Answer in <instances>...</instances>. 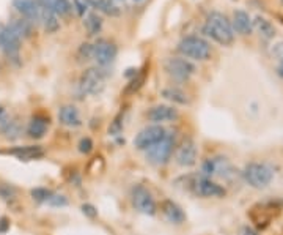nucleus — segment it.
Returning a JSON list of instances; mask_svg holds the SVG:
<instances>
[{
    "mask_svg": "<svg viewBox=\"0 0 283 235\" xmlns=\"http://www.w3.org/2000/svg\"><path fill=\"white\" fill-rule=\"evenodd\" d=\"M203 33L222 46H228L235 40V30L231 27V22L225 14L219 11H212L203 25Z\"/></svg>",
    "mask_w": 283,
    "mask_h": 235,
    "instance_id": "nucleus-1",
    "label": "nucleus"
},
{
    "mask_svg": "<svg viewBox=\"0 0 283 235\" xmlns=\"http://www.w3.org/2000/svg\"><path fill=\"white\" fill-rule=\"evenodd\" d=\"M242 177H244V180L252 188L263 190L272 182V179H274V171H272L268 164L250 163L246 166L244 172H242Z\"/></svg>",
    "mask_w": 283,
    "mask_h": 235,
    "instance_id": "nucleus-2",
    "label": "nucleus"
},
{
    "mask_svg": "<svg viewBox=\"0 0 283 235\" xmlns=\"http://www.w3.org/2000/svg\"><path fill=\"white\" fill-rule=\"evenodd\" d=\"M107 73L103 70V66H93L88 68L80 76V92L84 95H98L104 90L106 87Z\"/></svg>",
    "mask_w": 283,
    "mask_h": 235,
    "instance_id": "nucleus-3",
    "label": "nucleus"
},
{
    "mask_svg": "<svg viewBox=\"0 0 283 235\" xmlns=\"http://www.w3.org/2000/svg\"><path fill=\"white\" fill-rule=\"evenodd\" d=\"M178 51L194 60H208L211 55V46L206 40L200 36H186L179 41Z\"/></svg>",
    "mask_w": 283,
    "mask_h": 235,
    "instance_id": "nucleus-4",
    "label": "nucleus"
},
{
    "mask_svg": "<svg viewBox=\"0 0 283 235\" xmlns=\"http://www.w3.org/2000/svg\"><path fill=\"white\" fill-rule=\"evenodd\" d=\"M173 149H175V138L171 134H165L157 144H154L146 150V158L149 160V163H153L156 166H162L168 163L171 153H173Z\"/></svg>",
    "mask_w": 283,
    "mask_h": 235,
    "instance_id": "nucleus-5",
    "label": "nucleus"
},
{
    "mask_svg": "<svg viewBox=\"0 0 283 235\" xmlns=\"http://www.w3.org/2000/svg\"><path fill=\"white\" fill-rule=\"evenodd\" d=\"M190 188L198 198H224L227 194L224 187H220V185H217L216 182H212L211 179H206V177L195 179L190 183Z\"/></svg>",
    "mask_w": 283,
    "mask_h": 235,
    "instance_id": "nucleus-6",
    "label": "nucleus"
},
{
    "mask_svg": "<svg viewBox=\"0 0 283 235\" xmlns=\"http://www.w3.org/2000/svg\"><path fill=\"white\" fill-rule=\"evenodd\" d=\"M164 66H165V71L178 81H187L189 77L195 73V66L189 60H184V58H179V57L167 58Z\"/></svg>",
    "mask_w": 283,
    "mask_h": 235,
    "instance_id": "nucleus-7",
    "label": "nucleus"
},
{
    "mask_svg": "<svg viewBox=\"0 0 283 235\" xmlns=\"http://www.w3.org/2000/svg\"><path fill=\"white\" fill-rule=\"evenodd\" d=\"M167 134V131L162 128L160 125H153L148 126V128L142 130L134 139V145L139 150H148L149 147H153L154 144H157L160 139Z\"/></svg>",
    "mask_w": 283,
    "mask_h": 235,
    "instance_id": "nucleus-8",
    "label": "nucleus"
},
{
    "mask_svg": "<svg viewBox=\"0 0 283 235\" xmlns=\"http://www.w3.org/2000/svg\"><path fill=\"white\" fill-rule=\"evenodd\" d=\"M133 204L134 207L143 215H149V217H153L156 213V202L153 199V196L151 193L145 188V187H134L133 190Z\"/></svg>",
    "mask_w": 283,
    "mask_h": 235,
    "instance_id": "nucleus-9",
    "label": "nucleus"
},
{
    "mask_svg": "<svg viewBox=\"0 0 283 235\" xmlns=\"http://www.w3.org/2000/svg\"><path fill=\"white\" fill-rule=\"evenodd\" d=\"M0 49L8 55V58H17L21 49V38H19L8 25L0 27Z\"/></svg>",
    "mask_w": 283,
    "mask_h": 235,
    "instance_id": "nucleus-10",
    "label": "nucleus"
},
{
    "mask_svg": "<svg viewBox=\"0 0 283 235\" xmlns=\"http://www.w3.org/2000/svg\"><path fill=\"white\" fill-rule=\"evenodd\" d=\"M118 49L114 43L107 40H99L98 43L93 44V58L99 66H109L115 60Z\"/></svg>",
    "mask_w": 283,
    "mask_h": 235,
    "instance_id": "nucleus-11",
    "label": "nucleus"
},
{
    "mask_svg": "<svg viewBox=\"0 0 283 235\" xmlns=\"http://www.w3.org/2000/svg\"><path fill=\"white\" fill-rule=\"evenodd\" d=\"M176 163L183 168H190L197 163V145L192 139H184L178 147Z\"/></svg>",
    "mask_w": 283,
    "mask_h": 235,
    "instance_id": "nucleus-12",
    "label": "nucleus"
},
{
    "mask_svg": "<svg viewBox=\"0 0 283 235\" xmlns=\"http://www.w3.org/2000/svg\"><path fill=\"white\" fill-rule=\"evenodd\" d=\"M178 111L175 107L171 106H165V104H160V106H154L153 109H149L148 112V119L153 122V123H167V122H173L178 119Z\"/></svg>",
    "mask_w": 283,
    "mask_h": 235,
    "instance_id": "nucleus-13",
    "label": "nucleus"
},
{
    "mask_svg": "<svg viewBox=\"0 0 283 235\" xmlns=\"http://www.w3.org/2000/svg\"><path fill=\"white\" fill-rule=\"evenodd\" d=\"M58 120H60V123H62V125L68 126V128H77V126L82 125L79 109L76 106H71V104H66L63 107H60Z\"/></svg>",
    "mask_w": 283,
    "mask_h": 235,
    "instance_id": "nucleus-14",
    "label": "nucleus"
},
{
    "mask_svg": "<svg viewBox=\"0 0 283 235\" xmlns=\"http://www.w3.org/2000/svg\"><path fill=\"white\" fill-rule=\"evenodd\" d=\"M49 130V119L44 115H35L27 126V134L32 139H43Z\"/></svg>",
    "mask_w": 283,
    "mask_h": 235,
    "instance_id": "nucleus-15",
    "label": "nucleus"
},
{
    "mask_svg": "<svg viewBox=\"0 0 283 235\" xmlns=\"http://www.w3.org/2000/svg\"><path fill=\"white\" fill-rule=\"evenodd\" d=\"M160 210H162L164 217L173 224H181L186 221V213L183 212V209L179 207V205L173 201H164L162 204H160Z\"/></svg>",
    "mask_w": 283,
    "mask_h": 235,
    "instance_id": "nucleus-16",
    "label": "nucleus"
},
{
    "mask_svg": "<svg viewBox=\"0 0 283 235\" xmlns=\"http://www.w3.org/2000/svg\"><path fill=\"white\" fill-rule=\"evenodd\" d=\"M14 8L21 13L27 21H39V8L36 0H14Z\"/></svg>",
    "mask_w": 283,
    "mask_h": 235,
    "instance_id": "nucleus-17",
    "label": "nucleus"
},
{
    "mask_svg": "<svg viewBox=\"0 0 283 235\" xmlns=\"http://www.w3.org/2000/svg\"><path fill=\"white\" fill-rule=\"evenodd\" d=\"M11 155H14L17 160H24V161H30V160H39L44 156V149L39 145H24V147H14L9 152Z\"/></svg>",
    "mask_w": 283,
    "mask_h": 235,
    "instance_id": "nucleus-18",
    "label": "nucleus"
},
{
    "mask_svg": "<svg viewBox=\"0 0 283 235\" xmlns=\"http://www.w3.org/2000/svg\"><path fill=\"white\" fill-rule=\"evenodd\" d=\"M231 27L241 35H249L252 32V19L244 9H236L233 13V24H231Z\"/></svg>",
    "mask_w": 283,
    "mask_h": 235,
    "instance_id": "nucleus-19",
    "label": "nucleus"
},
{
    "mask_svg": "<svg viewBox=\"0 0 283 235\" xmlns=\"http://www.w3.org/2000/svg\"><path fill=\"white\" fill-rule=\"evenodd\" d=\"M39 8V21L43 22V27L47 33H54L58 30L60 22H58V17L57 14L52 11V9H47L43 6H38Z\"/></svg>",
    "mask_w": 283,
    "mask_h": 235,
    "instance_id": "nucleus-20",
    "label": "nucleus"
},
{
    "mask_svg": "<svg viewBox=\"0 0 283 235\" xmlns=\"http://www.w3.org/2000/svg\"><path fill=\"white\" fill-rule=\"evenodd\" d=\"M8 27L11 28L21 40L32 36V22L27 21V19H13V22Z\"/></svg>",
    "mask_w": 283,
    "mask_h": 235,
    "instance_id": "nucleus-21",
    "label": "nucleus"
},
{
    "mask_svg": "<svg viewBox=\"0 0 283 235\" xmlns=\"http://www.w3.org/2000/svg\"><path fill=\"white\" fill-rule=\"evenodd\" d=\"M252 25H254L258 30V33L263 38H266V40H271V38H274V35H276L274 25H272L266 17H261V16L255 17V21H252Z\"/></svg>",
    "mask_w": 283,
    "mask_h": 235,
    "instance_id": "nucleus-22",
    "label": "nucleus"
},
{
    "mask_svg": "<svg viewBox=\"0 0 283 235\" xmlns=\"http://www.w3.org/2000/svg\"><path fill=\"white\" fill-rule=\"evenodd\" d=\"M93 5L101 13H104L107 16H118L121 13L120 8L115 5V2H112V0H93Z\"/></svg>",
    "mask_w": 283,
    "mask_h": 235,
    "instance_id": "nucleus-23",
    "label": "nucleus"
},
{
    "mask_svg": "<svg viewBox=\"0 0 283 235\" xmlns=\"http://www.w3.org/2000/svg\"><path fill=\"white\" fill-rule=\"evenodd\" d=\"M85 28L88 35H98L103 30V19H101L96 13H90L85 17Z\"/></svg>",
    "mask_w": 283,
    "mask_h": 235,
    "instance_id": "nucleus-24",
    "label": "nucleus"
},
{
    "mask_svg": "<svg viewBox=\"0 0 283 235\" xmlns=\"http://www.w3.org/2000/svg\"><path fill=\"white\" fill-rule=\"evenodd\" d=\"M21 123H19L16 119H11L9 120V123L5 126V128L0 131L3 134V138L5 139H8V141H14V139H17L19 136H21Z\"/></svg>",
    "mask_w": 283,
    "mask_h": 235,
    "instance_id": "nucleus-25",
    "label": "nucleus"
},
{
    "mask_svg": "<svg viewBox=\"0 0 283 235\" xmlns=\"http://www.w3.org/2000/svg\"><path fill=\"white\" fill-rule=\"evenodd\" d=\"M162 96L167 98V100H170V101H173V103H179V104H186L187 103L186 93L178 90V89H164Z\"/></svg>",
    "mask_w": 283,
    "mask_h": 235,
    "instance_id": "nucleus-26",
    "label": "nucleus"
},
{
    "mask_svg": "<svg viewBox=\"0 0 283 235\" xmlns=\"http://www.w3.org/2000/svg\"><path fill=\"white\" fill-rule=\"evenodd\" d=\"M52 11L57 16H69L73 11V5H71L69 0H54Z\"/></svg>",
    "mask_w": 283,
    "mask_h": 235,
    "instance_id": "nucleus-27",
    "label": "nucleus"
},
{
    "mask_svg": "<svg viewBox=\"0 0 283 235\" xmlns=\"http://www.w3.org/2000/svg\"><path fill=\"white\" fill-rule=\"evenodd\" d=\"M143 82H145V73H140V74L136 73V76H134L133 79L129 81V84L126 85L125 95H134L136 92L140 90V87L143 85Z\"/></svg>",
    "mask_w": 283,
    "mask_h": 235,
    "instance_id": "nucleus-28",
    "label": "nucleus"
},
{
    "mask_svg": "<svg viewBox=\"0 0 283 235\" xmlns=\"http://www.w3.org/2000/svg\"><path fill=\"white\" fill-rule=\"evenodd\" d=\"M77 58H79V62H88V60H92V58H93V44L84 43L82 46H80L79 51H77Z\"/></svg>",
    "mask_w": 283,
    "mask_h": 235,
    "instance_id": "nucleus-29",
    "label": "nucleus"
},
{
    "mask_svg": "<svg viewBox=\"0 0 283 235\" xmlns=\"http://www.w3.org/2000/svg\"><path fill=\"white\" fill-rule=\"evenodd\" d=\"M30 194H32V198L36 202H47L50 196H52V191H49L47 188H35Z\"/></svg>",
    "mask_w": 283,
    "mask_h": 235,
    "instance_id": "nucleus-30",
    "label": "nucleus"
},
{
    "mask_svg": "<svg viewBox=\"0 0 283 235\" xmlns=\"http://www.w3.org/2000/svg\"><path fill=\"white\" fill-rule=\"evenodd\" d=\"M0 198H2L3 201H13L16 198V190L13 187H9V185H5L2 183L0 185Z\"/></svg>",
    "mask_w": 283,
    "mask_h": 235,
    "instance_id": "nucleus-31",
    "label": "nucleus"
},
{
    "mask_svg": "<svg viewBox=\"0 0 283 235\" xmlns=\"http://www.w3.org/2000/svg\"><path fill=\"white\" fill-rule=\"evenodd\" d=\"M47 204L52 205V207H65V205H68V201H66L65 196H60V194H54L52 193V196L49 198Z\"/></svg>",
    "mask_w": 283,
    "mask_h": 235,
    "instance_id": "nucleus-32",
    "label": "nucleus"
},
{
    "mask_svg": "<svg viewBox=\"0 0 283 235\" xmlns=\"http://www.w3.org/2000/svg\"><path fill=\"white\" fill-rule=\"evenodd\" d=\"M93 150V141L90 138H82L79 142V152L84 153V155H88L90 152Z\"/></svg>",
    "mask_w": 283,
    "mask_h": 235,
    "instance_id": "nucleus-33",
    "label": "nucleus"
},
{
    "mask_svg": "<svg viewBox=\"0 0 283 235\" xmlns=\"http://www.w3.org/2000/svg\"><path fill=\"white\" fill-rule=\"evenodd\" d=\"M121 130H123V122H121V115H118L117 119L114 120V123L110 125L109 133L114 134V136H118V134L121 133Z\"/></svg>",
    "mask_w": 283,
    "mask_h": 235,
    "instance_id": "nucleus-34",
    "label": "nucleus"
},
{
    "mask_svg": "<svg viewBox=\"0 0 283 235\" xmlns=\"http://www.w3.org/2000/svg\"><path fill=\"white\" fill-rule=\"evenodd\" d=\"M80 210H82V213L85 215V217H88V218H96L98 217V210L93 207L92 204H84L82 207H80Z\"/></svg>",
    "mask_w": 283,
    "mask_h": 235,
    "instance_id": "nucleus-35",
    "label": "nucleus"
},
{
    "mask_svg": "<svg viewBox=\"0 0 283 235\" xmlns=\"http://www.w3.org/2000/svg\"><path fill=\"white\" fill-rule=\"evenodd\" d=\"M9 120H11V115H8V112L3 109V107H0V131L9 123Z\"/></svg>",
    "mask_w": 283,
    "mask_h": 235,
    "instance_id": "nucleus-36",
    "label": "nucleus"
},
{
    "mask_svg": "<svg viewBox=\"0 0 283 235\" xmlns=\"http://www.w3.org/2000/svg\"><path fill=\"white\" fill-rule=\"evenodd\" d=\"M272 57H274L276 60H279V62L283 60V41L277 43L274 47H272Z\"/></svg>",
    "mask_w": 283,
    "mask_h": 235,
    "instance_id": "nucleus-37",
    "label": "nucleus"
},
{
    "mask_svg": "<svg viewBox=\"0 0 283 235\" xmlns=\"http://www.w3.org/2000/svg\"><path fill=\"white\" fill-rule=\"evenodd\" d=\"M73 3H74V6H76L77 14H79V16H84L85 9H87V3L82 2V0H73Z\"/></svg>",
    "mask_w": 283,
    "mask_h": 235,
    "instance_id": "nucleus-38",
    "label": "nucleus"
},
{
    "mask_svg": "<svg viewBox=\"0 0 283 235\" xmlns=\"http://www.w3.org/2000/svg\"><path fill=\"white\" fill-rule=\"evenodd\" d=\"M9 228V223L6 218H0V232H6Z\"/></svg>",
    "mask_w": 283,
    "mask_h": 235,
    "instance_id": "nucleus-39",
    "label": "nucleus"
},
{
    "mask_svg": "<svg viewBox=\"0 0 283 235\" xmlns=\"http://www.w3.org/2000/svg\"><path fill=\"white\" fill-rule=\"evenodd\" d=\"M241 235H258L254 229L252 228H249V226H244L241 229Z\"/></svg>",
    "mask_w": 283,
    "mask_h": 235,
    "instance_id": "nucleus-40",
    "label": "nucleus"
},
{
    "mask_svg": "<svg viewBox=\"0 0 283 235\" xmlns=\"http://www.w3.org/2000/svg\"><path fill=\"white\" fill-rule=\"evenodd\" d=\"M279 74L283 77V60L280 62V65H279Z\"/></svg>",
    "mask_w": 283,
    "mask_h": 235,
    "instance_id": "nucleus-41",
    "label": "nucleus"
},
{
    "mask_svg": "<svg viewBox=\"0 0 283 235\" xmlns=\"http://www.w3.org/2000/svg\"><path fill=\"white\" fill-rule=\"evenodd\" d=\"M112 2H125V0H112Z\"/></svg>",
    "mask_w": 283,
    "mask_h": 235,
    "instance_id": "nucleus-42",
    "label": "nucleus"
},
{
    "mask_svg": "<svg viewBox=\"0 0 283 235\" xmlns=\"http://www.w3.org/2000/svg\"><path fill=\"white\" fill-rule=\"evenodd\" d=\"M136 2H139V0H136Z\"/></svg>",
    "mask_w": 283,
    "mask_h": 235,
    "instance_id": "nucleus-43",
    "label": "nucleus"
},
{
    "mask_svg": "<svg viewBox=\"0 0 283 235\" xmlns=\"http://www.w3.org/2000/svg\"><path fill=\"white\" fill-rule=\"evenodd\" d=\"M282 2H283V0H282Z\"/></svg>",
    "mask_w": 283,
    "mask_h": 235,
    "instance_id": "nucleus-44",
    "label": "nucleus"
}]
</instances>
